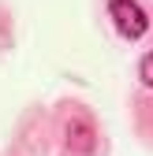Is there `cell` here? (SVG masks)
<instances>
[{"instance_id": "3", "label": "cell", "mask_w": 153, "mask_h": 156, "mask_svg": "<svg viewBox=\"0 0 153 156\" xmlns=\"http://www.w3.org/2000/svg\"><path fill=\"white\" fill-rule=\"evenodd\" d=\"M138 78H142V86H149V89H153V52H146V56H142V63H138Z\"/></svg>"}, {"instance_id": "2", "label": "cell", "mask_w": 153, "mask_h": 156, "mask_svg": "<svg viewBox=\"0 0 153 156\" xmlns=\"http://www.w3.org/2000/svg\"><path fill=\"white\" fill-rule=\"evenodd\" d=\"M64 145L79 156H90L97 149V126L86 112H71V119L64 123Z\"/></svg>"}, {"instance_id": "1", "label": "cell", "mask_w": 153, "mask_h": 156, "mask_svg": "<svg viewBox=\"0 0 153 156\" xmlns=\"http://www.w3.org/2000/svg\"><path fill=\"white\" fill-rule=\"evenodd\" d=\"M108 15H112L116 30L127 37V41H138V37H146V30H149V15H146V8L138 4V0H112Z\"/></svg>"}]
</instances>
